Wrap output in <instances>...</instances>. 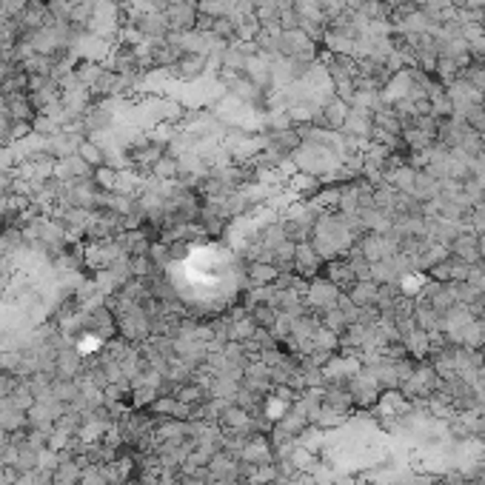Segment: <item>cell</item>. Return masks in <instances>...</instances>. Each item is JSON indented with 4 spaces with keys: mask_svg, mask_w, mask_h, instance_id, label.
I'll list each match as a JSON object with an SVG mask.
<instances>
[{
    "mask_svg": "<svg viewBox=\"0 0 485 485\" xmlns=\"http://www.w3.org/2000/svg\"><path fill=\"white\" fill-rule=\"evenodd\" d=\"M323 277H328L340 291H348L351 286L357 283V277L351 274V269H348V263L340 257V260H331V263H326V269H323Z\"/></svg>",
    "mask_w": 485,
    "mask_h": 485,
    "instance_id": "15",
    "label": "cell"
},
{
    "mask_svg": "<svg viewBox=\"0 0 485 485\" xmlns=\"http://www.w3.org/2000/svg\"><path fill=\"white\" fill-rule=\"evenodd\" d=\"M414 323L425 334H439V328H443V314H439L437 308H431L425 300L414 297Z\"/></svg>",
    "mask_w": 485,
    "mask_h": 485,
    "instance_id": "11",
    "label": "cell"
},
{
    "mask_svg": "<svg viewBox=\"0 0 485 485\" xmlns=\"http://www.w3.org/2000/svg\"><path fill=\"white\" fill-rule=\"evenodd\" d=\"M348 109L351 106H345V100H340V98H328L326 103H323V109H320V123L326 126V128H343V123H345V117H348Z\"/></svg>",
    "mask_w": 485,
    "mask_h": 485,
    "instance_id": "13",
    "label": "cell"
},
{
    "mask_svg": "<svg viewBox=\"0 0 485 485\" xmlns=\"http://www.w3.org/2000/svg\"><path fill=\"white\" fill-rule=\"evenodd\" d=\"M163 15L168 20L171 34L192 32V29H197V20H200L197 0H168V4L163 6Z\"/></svg>",
    "mask_w": 485,
    "mask_h": 485,
    "instance_id": "2",
    "label": "cell"
},
{
    "mask_svg": "<svg viewBox=\"0 0 485 485\" xmlns=\"http://www.w3.org/2000/svg\"><path fill=\"white\" fill-rule=\"evenodd\" d=\"M240 463L248 465V468L269 465V463H274V446L263 434H251V437H246V443H243Z\"/></svg>",
    "mask_w": 485,
    "mask_h": 485,
    "instance_id": "5",
    "label": "cell"
},
{
    "mask_svg": "<svg viewBox=\"0 0 485 485\" xmlns=\"http://www.w3.org/2000/svg\"><path fill=\"white\" fill-rule=\"evenodd\" d=\"M354 248H357L368 263L388 260V257L397 254V243H394V237H388V234H377V232H366V234H360V240H357Z\"/></svg>",
    "mask_w": 485,
    "mask_h": 485,
    "instance_id": "6",
    "label": "cell"
},
{
    "mask_svg": "<svg viewBox=\"0 0 485 485\" xmlns=\"http://www.w3.org/2000/svg\"><path fill=\"white\" fill-rule=\"evenodd\" d=\"M77 154H80L86 163H89L92 168H103V166H106V152H103V146L95 143V140H89V138H86V140L80 143Z\"/></svg>",
    "mask_w": 485,
    "mask_h": 485,
    "instance_id": "18",
    "label": "cell"
},
{
    "mask_svg": "<svg viewBox=\"0 0 485 485\" xmlns=\"http://www.w3.org/2000/svg\"><path fill=\"white\" fill-rule=\"evenodd\" d=\"M326 269V260L320 257V251L312 246V240H305V243H297L294 246V263H291V272L303 280H314L320 277Z\"/></svg>",
    "mask_w": 485,
    "mask_h": 485,
    "instance_id": "4",
    "label": "cell"
},
{
    "mask_svg": "<svg viewBox=\"0 0 485 485\" xmlns=\"http://www.w3.org/2000/svg\"><path fill=\"white\" fill-rule=\"evenodd\" d=\"M55 485H80V471H77V465H74V463L60 465L58 474H55Z\"/></svg>",
    "mask_w": 485,
    "mask_h": 485,
    "instance_id": "19",
    "label": "cell"
},
{
    "mask_svg": "<svg viewBox=\"0 0 485 485\" xmlns=\"http://www.w3.org/2000/svg\"><path fill=\"white\" fill-rule=\"evenodd\" d=\"M343 294H348V300L354 303L357 308H374L377 294H380V283H374V280H357L354 286H351L348 291H343Z\"/></svg>",
    "mask_w": 485,
    "mask_h": 485,
    "instance_id": "12",
    "label": "cell"
},
{
    "mask_svg": "<svg viewBox=\"0 0 485 485\" xmlns=\"http://www.w3.org/2000/svg\"><path fill=\"white\" fill-rule=\"evenodd\" d=\"M317 6H320V12L328 18V20H337L343 12H345V0H317Z\"/></svg>",
    "mask_w": 485,
    "mask_h": 485,
    "instance_id": "21",
    "label": "cell"
},
{
    "mask_svg": "<svg viewBox=\"0 0 485 485\" xmlns=\"http://www.w3.org/2000/svg\"><path fill=\"white\" fill-rule=\"evenodd\" d=\"M345 385H348L351 400H354V408H374V406L380 403L383 388H380V383H377L366 368H360Z\"/></svg>",
    "mask_w": 485,
    "mask_h": 485,
    "instance_id": "3",
    "label": "cell"
},
{
    "mask_svg": "<svg viewBox=\"0 0 485 485\" xmlns=\"http://www.w3.org/2000/svg\"><path fill=\"white\" fill-rule=\"evenodd\" d=\"M15 143V120L4 112L0 114V149H9Z\"/></svg>",
    "mask_w": 485,
    "mask_h": 485,
    "instance_id": "20",
    "label": "cell"
},
{
    "mask_svg": "<svg viewBox=\"0 0 485 485\" xmlns=\"http://www.w3.org/2000/svg\"><path fill=\"white\" fill-rule=\"evenodd\" d=\"M449 254L454 260L468 263V266H474V263H482V257H479V234L477 232H460L449 243Z\"/></svg>",
    "mask_w": 485,
    "mask_h": 485,
    "instance_id": "9",
    "label": "cell"
},
{
    "mask_svg": "<svg viewBox=\"0 0 485 485\" xmlns=\"http://www.w3.org/2000/svg\"><path fill=\"white\" fill-rule=\"evenodd\" d=\"M439 192H443V180L434 178V174H428L425 168H417V180H414V192H411V194H414L417 200L428 203V200L439 197Z\"/></svg>",
    "mask_w": 485,
    "mask_h": 485,
    "instance_id": "14",
    "label": "cell"
},
{
    "mask_svg": "<svg viewBox=\"0 0 485 485\" xmlns=\"http://www.w3.org/2000/svg\"><path fill=\"white\" fill-rule=\"evenodd\" d=\"M280 277V272L266 260H246L243 263V286L246 288H266L274 286Z\"/></svg>",
    "mask_w": 485,
    "mask_h": 485,
    "instance_id": "7",
    "label": "cell"
},
{
    "mask_svg": "<svg viewBox=\"0 0 485 485\" xmlns=\"http://www.w3.org/2000/svg\"><path fill=\"white\" fill-rule=\"evenodd\" d=\"M340 288L328 280V277H314V280H308V288H305V294H303V300H305V308L312 314H323V312H328V308H334L337 305V300H340Z\"/></svg>",
    "mask_w": 485,
    "mask_h": 485,
    "instance_id": "1",
    "label": "cell"
},
{
    "mask_svg": "<svg viewBox=\"0 0 485 485\" xmlns=\"http://www.w3.org/2000/svg\"><path fill=\"white\" fill-rule=\"evenodd\" d=\"M208 72V58L206 55H180L178 60H174V66L168 69V74H174L178 80H197V77H203Z\"/></svg>",
    "mask_w": 485,
    "mask_h": 485,
    "instance_id": "10",
    "label": "cell"
},
{
    "mask_svg": "<svg viewBox=\"0 0 485 485\" xmlns=\"http://www.w3.org/2000/svg\"><path fill=\"white\" fill-rule=\"evenodd\" d=\"M95 171H98V168H92V166L86 163L80 154H72V157L58 160V166H55V178L63 180V183H74V180H92V178H95Z\"/></svg>",
    "mask_w": 485,
    "mask_h": 485,
    "instance_id": "8",
    "label": "cell"
},
{
    "mask_svg": "<svg viewBox=\"0 0 485 485\" xmlns=\"http://www.w3.org/2000/svg\"><path fill=\"white\" fill-rule=\"evenodd\" d=\"M403 345H406V351H408V357L425 360V357H428V348H431V334H425L423 328H414L411 334L403 337Z\"/></svg>",
    "mask_w": 485,
    "mask_h": 485,
    "instance_id": "17",
    "label": "cell"
},
{
    "mask_svg": "<svg viewBox=\"0 0 485 485\" xmlns=\"http://www.w3.org/2000/svg\"><path fill=\"white\" fill-rule=\"evenodd\" d=\"M152 178L157 183H171V180H180L183 178V163L178 157H171V154H163L154 166H152Z\"/></svg>",
    "mask_w": 485,
    "mask_h": 485,
    "instance_id": "16",
    "label": "cell"
}]
</instances>
